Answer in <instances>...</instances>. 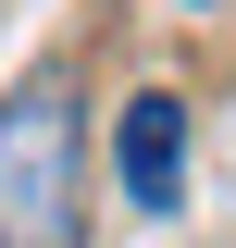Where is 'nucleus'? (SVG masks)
<instances>
[{"label":"nucleus","instance_id":"obj_2","mask_svg":"<svg viewBox=\"0 0 236 248\" xmlns=\"http://www.w3.org/2000/svg\"><path fill=\"white\" fill-rule=\"evenodd\" d=\"M112 174H124L137 211H186V99H174V87H137V99H124Z\"/></svg>","mask_w":236,"mask_h":248},{"label":"nucleus","instance_id":"obj_1","mask_svg":"<svg viewBox=\"0 0 236 248\" xmlns=\"http://www.w3.org/2000/svg\"><path fill=\"white\" fill-rule=\"evenodd\" d=\"M0 248H87V124L62 75L0 99Z\"/></svg>","mask_w":236,"mask_h":248}]
</instances>
